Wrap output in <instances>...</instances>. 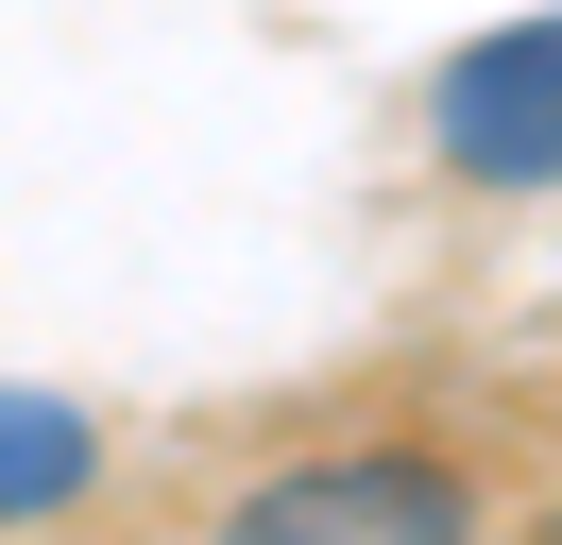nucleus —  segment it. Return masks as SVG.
Returning a JSON list of instances; mask_svg holds the SVG:
<instances>
[{
    "instance_id": "1",
    "label": "nucleus",
    "mask_w": 562,
    "mask_h": 545,
    "mask_svg": "<svg viewBox=\"0 0 562 545\" xmlns=\"http://www.w3.org/2000/svg\"><path fill=\"white\" fill-rule=\"evenodd\" d=\"M443 170L477 188H562V18H512L443 68Z\"/></svg>"
},
{
    "instance_id": "2",
    "label": "nucleus",
    "mask_w": 562,
    "mask_h": 545,
    "mask_svg": "<svg viewBox=\"0 0 562 545\" xmlns=\"http://www.w3.org/2000/svg\"><path fill=\"white\" fill-rule=\"evenodd\" d=\"M426 545V529H477V494H460L443 460H307V477H256L239 494V545Z\"/></svg>"
},
{
    "instance_id": "3",
    "label": "nucleus",
    "mask_w": 562,
    "mask_h": 545,
    "mask_svg": "<svg viewBox=\"0 0 562 545\" xmlns=\"http://www.w3.org/2000/svg\"><path fill=\"white\" fill-rule=\"evenodd\" d=\"M86 409L69 392H0V511H52V494H86Z\"/></svg>"
}]
</instances>
